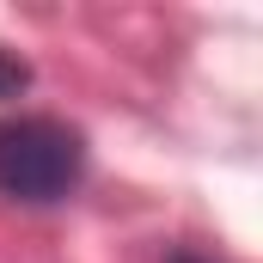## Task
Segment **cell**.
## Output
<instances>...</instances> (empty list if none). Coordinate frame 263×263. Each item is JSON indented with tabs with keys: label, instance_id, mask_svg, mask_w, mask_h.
<instances>
[{
	"label": "cell",
	"instance_id": "1",
	"mask_svg": "<svg viewBox=\"0 0 263 263\" xmlns=\"http://www.w3.org/2000/svg\"><path fill=\"white\" fill-rule=\"evenodd\" d=\"M86 135L43 117V110H6L0 117V196L18 208H62L86 184Z\"/></svg>",
	"mask_w": 263,
	"mask_h": 263
},
{
	"label": "cell",
	"instance_id": "2",
	"mask_svg": "<svg viewBox=\"0 0 263 263\" xmlns=\"http://www.w3.org/2000/svg\"><path fill=\"white\" fill-rule=\"evenodd\" d=\"M25 86H31V62H25L18 49H0V104L25 98Z\"/></svg>",
	"mask_w": 263,
	"mask_h": 263
},
{
	"label": "cell",
	"instance_id": "3",
	"mask_svg": "<svg viewBox=\"0 0 263 263\" xmlns=\"http://www.w3.org/2000/svg\"><path fill=\"white\" fill-rule=\"evenodd\" d=\"M159 263H220V257H208V251H196V245H172Z\"/></svg>",
	"mask_w": 263,
	"mask_h": 263
}]
</instances>
